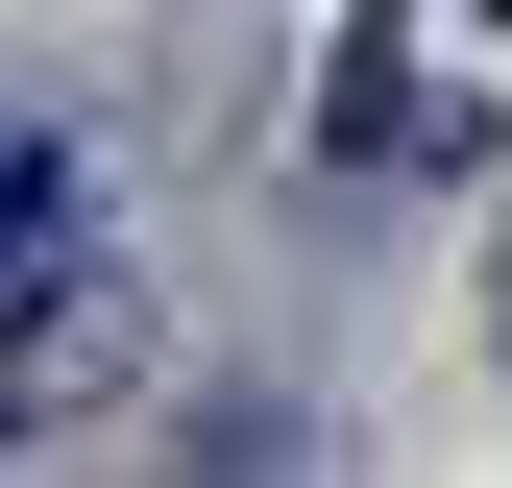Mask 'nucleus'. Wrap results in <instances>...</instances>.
I'll use <instances>...</instances> for the list:
<instances>
[{"label": "nucleus", "mask_w": 512, "mask_h": 488, "mask_svg": "<svg viewBox=\"0 0 512 488\" xmlns=\"http://www.w3.org/2000/svg\"><path fill=\"white\" fill-rule=\"evenodd\" d=\"M488 25H512V0H488Z\"/></svg>", "instance_id": "obj_1"}]
</instances>
